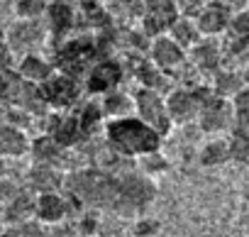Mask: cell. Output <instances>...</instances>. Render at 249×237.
<instances>
[{"instance_id":"52a82bcc","label":"cell","mask_w":249,"mask_h":237,"mask_svg":"<svg viewBox=\"0 0 249 237\" xmlns=\"http://www.w3.org/2000/svg\"><path fill=\"white\" fill-rule=\"evenodd\" d=\"M39 91H42V98H44L47 108H54V110H71L81 100L78 78H73L69 73H61V71H54L52 78L39 83Z\"/></svg>"},{"instance_id":"5bb4252c","label":"cell","mask_w":249,"mask_h":237,"mask_svg":"<svg viewBox=\"0 0 249 237\" xmlns=\"http://www.w3.org/2000/svg\"><path fill=\"white\" fill-rule=\"evenodd\" d=\"M54 64L52 59L42 56L39 52H27V54H20V61H18V69L15 73L22 78V81H30V83H44L47 78L54 76Z\"/></svg>"},{"instance_id":"83f0119b","label":"cell","mask_w":249,"mask_h":237,"mask_svg":"<svg viewBox=\"0 0 249 237\" xmlns=\"http://www.w3.org/2000/svg\"><path fill=\"white\" fill-rule=\"evenodd\" d=\"M132 237H135V235H132Z\"/></svg>"},{"instance_id":"ba28073f","label":"cell","mask_w":249,"mask_h":237,"mask_svg":"<svg viewBox=\"0 0 249 237\" xmlns=\"http://www.w3.org/2000/svg\"><path fill=\"white\" fill-rule=\"evenodd\" d=\"M122 81H124V64H120L112 56H100L88 69L83 91L93 93V95H103V93H107L112 88H120Z\"/></svg>"},{"instance_id":"6da1fadb","label":"cell","mask_w":249,"mask_h":237,"mask_svg":"<svg viewBox=\"0 0 249 237\" xmlns=\"http://www.w3.org/2000/svg\"><path fill=\"white\" fill-rule=\"evenodd\" d=\"M103 137L105 145L124 159H140L149 152L161 149L164 137L157 135L147 123H142L137 115H124V117H115V120H105L103 125Z\"/></svg>"},{"instance_id":"e0dca14e","label":"cell","mask_w":249,"mask_h":237,"mask_svg":"<svg viewBox=\"0 0 249 237\" xmlns=\"http://www.w3.org/2000/svg\"><path fill=\"white\" fill-rule=\"evenodd\" d=\"M32 218H35V191L27 186H20V191L3 205V220L8 225H18Z\"/></svg>"},{"instance_id":"7a4b0ae2","label":"cell","mask_w":249,"mask_h":237,"mask_svg":"<svg viewBox=\"0 0 249 237\" xmlns=\"http://www.w3.org/2000/svg\"><path fill=\"white\" fill-rule=\"evenodd\" d=\"M210 86L208 83H196V86H176L169 88L164 93V103H166V112L171 117L174 125H188L196 123L200 103L205 100V95H210Z\"/></svg>"},{"instance_id":"4316f807","label":"cell","mask_w":249,"mask_h":237,"mask_svg":"<svg viewBox=\"0 0 249 237\" xmlns=\"http://www.w3.org/2000/svg\"><path fill=\"white\" fill-rule=\"evenodd\" d=\"M0 39H5V32L3 30H0Z\"/></svg>"},{"instance_id":"3957f363","label":"cell","mask_w":249,"mask_h":237,"mask_svg":"<svg viewBox=\"0 0 249 237\" xmlns=\"http://www.w3.org/2000/svg\"><path fill=\"white\" fill-rule=\"evenodd\" d=\"M132 103H135V115L140 117L142 123H147L157 135L166 137L171 132L174 123H171V117L166 112L164 93L152 91V88H144V86H137L132 91Z\"/></svg>"},{"instance_id":"8fae6325","label":"cell","mask_w":249,"mask_h":237,"mask_svg":"<svg viewBox=\"0 0 249 237\" xmlns=\"http://www.w3.org/2000/svg\"><path fill=\"white\" fill-rule=\"evenodd\" d=\"M71 208H73V203L61 191L35 193V218L42 225H56V222L66 220L71 215Z\"/></svg>"},{"instance_id":"ffe728a7","label":"cell","mask_w":249,"mask_h":237,"mask_svg":"<svg viewBox=\"0 0 249 237\" xmlns=\"http://www.w3.org/2000/svg\"><path fill=\"white\" fill-rule=\"evenodd\" d=\"M166 35H169L181 49H186V52H188L196 42L203 39V35H200V30H198V25H196V20H193V18H186V15H178V18L169 25Z\"/></svg>"},{"instance_id":"9c48e42d","label":"cell","mask_w":249,"mask_h":237,"mask_svg":"<svg viewBox=\"0 0 249 237\" xmlns=\"http://www.w3.org/2000/svg\"><path fill=\"white\" fill-rule=\"evenodd\" d=\"M5 42L18 56L37 52L47 42V27L42 20H15L13 27L5 32Z\"/></svg>"},{"instance_id":"7402d4cb","label":"cell","mask_w":249,"mask_h":237,"mask_svg":"<svg viewBox=\"0 0 249 237\" xmlns=\"http://www.w3.org/2000/svg\"><path fill=\"white\" fill-rule=\"evenodd\" d=\"M47 10V0H15V20H42Z\"/></svg>"},{"instance_id":"9a60e30c","label":"cell","mask_w":249,"mask_h":237,"mask_svg":"<svg viewBox=\"0 0 249 237\" xmlns=\"http://www.w3.org/2000/svg\"><path fill=\"white\" fill-rule=\"evenodd\" d=\"M210 83V91L215 93V95H220V98H232V95H237L242 88H247V78H244V73H242V69H237V66H220L210 78H208Z\"/></svg>"},{"instance_id":"5b68a950","label":"cell","mask_w":249,"mask_h":237,"mask_svg":"<svg viewBox=\"0 0 249 237\" xmlns=\"http://www.w3.org/2000/svg\"><path fill=\"white\" fill-rule=\"evenodd\" d=\"M147 59H149L159 71H164L171 81H174L176 76L181 78L183 71L188 69L186 49H181L169 35H159V37H152V39H149Z\"/></svg>"},{"instance_id":"d4e9b609","label":"cell","mask_w":249,"mask_h":237,"mask_svg":"<svg viewBox=\"0 0 249 237\" xmlns=\"http://www.w3.org/2000/svg\"><path fill=\"white\" fill-rule=\"evenodd\" d=\"M210 0H176V10L178 15H186V18H196Z\"/></svg>"},{"instance_id":"cb8c5ba5","label":"cell","mask_w":249,"mask_h":237,"mask_svg":"<svg viewBox=\"0 0 249 237\" xmlns=\"http://www.w3.org/2000/svg\"><path fill=\"white\" fill-rule=\"evenodd\" d=\"M227 152H230V162L244 164V162L249 159V137L230 135V137H227Z\"/></svg>"},{"instance_id":"8992f818","label":"cell","mask_w":249,"mask_h":237,"mask_svg":"<svg viewBox=\"0 0 249 237\" xmlns=\"http://www.w3.org/2000/svg\"><path fill=\"white\" fill-rule=\"evenodd\" d=\"M196 123L200 128V132H205L208 137H222L230 132L232 128V105L227 98H220L215 93L205 95V100L200 103Z\"/></svg>"},{"instance_id":"7c38bea8","label":"cell","mask_w":249,"mask_h":237,"mask_svg":"<svg viewBox=\"0 0 249 237\" xmlns=\"http://www.w3.org/2000/svg\"><path fill=\"white\" fill-rule=\"evenodd\" d=\"M232 13L234 10H230L227 5L217 3V0H210V3L193 20H196V25H198V30H200L203 37H222V32H225Z\"/></svg>"},{"instance_id":"44dd1931","label":"cell","mask_w":249,"mask_h":237,"mask_svg":"<svg viewBox=\"0 0 249 237\" xmlns=\"http://www.w3.org/2000/svg\"><path fill=\"white\" fill-rule=\"evenodd\" d=\"M198 162L205 169L213 166H222L230 162V152H227V137H208V142L200 147L198 152Z\"/></svg>"},{"instance_id":"4fadbf2b","label":"cell","mask_w":249,"mask_h":237,"mask_svg":"<svg viewBox=\"0 0 249 237\" xmlns=\"http://www.w3.org/2000/svg\"><path fill=\"white\" fill-rule=\"evenodd\" d=\"M27 154H32L35 162H39V164H52V166H56V169L64 171V162L69 159L71 149L61 147L52 135L44 132V135L30 140V152H27Z\"/></svg>"},{"instance_id":"277c9868","label":"cell","mask_w":249,"mask_h":237,"mask_svg":"<svg viewBox=\"0 0 249 237\" xmlns=\"http://www.w3.org/2000/svg\"><path fill=\"white\" fill-rule=\"evenodd\" d=\"M47 20V39L52 42H64L73 35L76 25L83 22L81 18V3L78 0H52L47 3V10H44V18Z\"/></svg>"},{"instance_id":"30bf717a","label":"cell","mask_w":249,"mask_h":237,"mask_svg":"<svg viewBox=\"0 0 249 237\" xmlns=\"http://www.w3.org/2000/svg\"><path fill=\"white\" fill-rule=\"evenodd\" d=\"M188 64L198 76L210 78L220 66H225V54H222V44L220 37H203L200 42H196L188 52Z\"/></svg>"},{"instance_id":"d6986e66","label":"cell","mask_w":249,"mask_h":237,"mask_svg":"<svg viewBox=\"0 0 249 237\" xmlns=\"http://www.w3.org/2000/svg\"><path fill=\"white\" fill-rule=\"evenodd\" d=\"M100 112L105 120H115V117H124V115H135V103H132V93H127L124 88H112L107 93L100 95Z\"/></svg>"},{"instance_id":"2e32d148","label":"cell","mask_w":249,"mask_h":237,"mask_svg":"<svg viewBox=\"0 0 249 237\" xmlns=\"http://www.w3.org/2000/svg\"><path fill=\"white\" fill-rule=\"evenodd\" d=\"M27 188H32L35 193H44V191H61L64 186V171L52 166V164H39L35 162L27 171Z\"/></svg>"},{"instance_id":"603a6c76","label":"cell","mask_w":249,"mask_h":237,"mask_svg":"<svg viewBox=\"0 0 249 237\" xmlns=\"http://www.w3.org/2000/svg\"><path fill=\"white\" fill-rule=\"evenodd\" d=\"M135 162H140V171H142L144 176H154V174H159V171H166V169H169V162L164 159L161 149L149 152V154H144V157H140V159H135Z\"/></svg>"},{"instance_id":"ac0fdd59","label":"cell","mask_w":249,"mask_h":237,"mask_svg":"<svg viewBox=\"0 0 249 237\" xmlns=\"http://www.w3.org/2000/svg\"><path fill=\"white\" fill-rule=\"evenodd\" d=\"M30 152V137L22 128L0 123V159H22Z\"/></svg>"},{"instance_id":"484cf974","label":"cell","mask_w":249,"mask_h":237,"mask_svg":"<svg viewBox=\"0 0 249 237\" xmlns=\"http://www.w3.org/2000/svg\"><path fill=\"white\" fill-rule=\"evenodd\" d=\"M157 230H159V222H157V220L142 218V220H137V222H135V227H132V235H135V237H152Z\"/></svg>"}]
</instances>
